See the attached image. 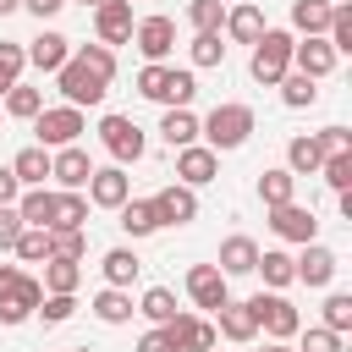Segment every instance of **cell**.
<instances>
[{
	"mask_svg": "<svg viewBox=\"0 0 352 352\" xmlns=\"http://www.w3.org/2000/svg\"><path fill=\"white\" fill-rule=\"evenodd\" d=\"M16 214H22V226H44V231H50L55 192H50V187H28V192H16Z\"/></svg>",
	"mask_w": 352,
	"mask_h": 352,
	"instance_id": "cell-26",
	"label": "cell"
},
{
	"mask_svg": "<svg viewBox=\"0 0 352 352\" xmlns=\"http://www.w3.org/2000/svg\"><path fill=\"white\" fill-rule=\"evenodd\" d=\"M116 214H121V231H126V236H154V231H160V214H154L148 198H126Z\"/></svg>",
	"mask_w": 352,
	"mask_h": 352,
	"instance_id": "cell-27",
	"label": "cell"
},
{
	"mask_svg": "<svg viewBox=\"0 0 352 352\" xmlns=\"http://www.w3.org/2000/svg\"><path fill=\"white\" fill-rule=\"evenodd\" d=\"M126 198H132V176H126L121 165H104V170L88 176V204H99V209H121Z\"/></svg>",
	"mask_w": 352,
	"mask_h": 352,
	"instance_id": "cell-15",
	"label": "cell"
},
{
	"mask_svg": "<svg viewBox=\"0 0 352 352\" xmlns=\"http://www.w3.org/2000/svg\"><path fill=\"white\" fill-rule=\"evenodd\" d=\"M138 314H143V319H154V324H170V319H176V297H170L165 286H148V292H143V302H138Z\"/></svg>",
	"mask_w": 352,
	"mask_h": 352,
	"instance_id": "cell-41",
	"label": "cell"
},
{
	"mask_svg": "<svg viewBox=\"0 0 352 352\" xmlns=\"http://www.w3.org/2000/svg\"><path fill=\"white\" fill-rule=\"evenodd\" d=\"M138 352H170V336H165V324H154V330L138 341Z\"/></svg>",
	"mask_w": 352,
	"mask_h": 352,
	"instance_id": "cell-52",
	"label": "cell"
},
{
	"mask_svg": "<svg viewBox=\"0 0 352 352\" xmlns=\"http://www.w3.org/2000/svg\"><path fill=\"white\" fill-rule=\"evenodd\" d=\"M297 352H341V336L319 324V330H308V336H302V346H297Z\"/></svg>",
	"mask_w": 352,
	"mask_h": 352,
	"instance_id": "cell-49",
	"label": "cell"
},
{
	"mask_svg": "<svg viewBox=\"0 0 352 352\" xmlns=\"http://www.w3.org/2000/svg\"><path fill=\"white\" fill-rule=\"evenodd\" d=\"M270 231H275L280 242H314V236H319V220H314V209H302V204L292 198V204H275V209H270Z\"/></svg>",
	"mask_w": 352,
	"mask_h": 352,
	"instance_id": "cell-12",
	"label": "cell"
},
{
	"mask_svg": "<svg viewBox=\"0 0 352 352\" xmlns=\"http://www.w3.org/2000/svg\"><path fill=\"white\" fill-rule=\"evenodd\" d=\"M77 6H88V11H94V6H104V0H77Z\"/></svg>",
	"mask_w": 352,
	"mask_h": 352,
	"instance_id": "cell-58",
	"label": "cell"
},
{
	"mask_svg": "<svg viewBox=\"0 0 352 352\" xmlns=\"http://www.w3.org/2000/svg\"><path fill=\"white\" fill-rule=\"evenodd\" d=\"M187 297H192L198 308H209V314H214V308L231 297V280H226L214 264H192V270H187Z\"/></svg>",
	"mask_w": 352,
	"mask_h": 352,
	"instance_id": "cell-16",
	"label": "cell"
},
{
	"mask_svg": "<svg viewBox=\"0 0 352 352\" xmlns=\"http://www.w3.org/2000/svg\"><path fill=\"white\" fill-rule=\"evenodd\" d=\"M324 330H336V336L352 330V297H346V292H330V297H324Z\"/></svg>",
	"mask_w": 352,
	"mask_h": 352,
	"instance_id": "cell-45",
	"label": "cell"
},
{
	"mask_svg": "<svg viewBox=\"0 0 352 352\" xmlns=\"http://www.w3.org/2000/svg\"><path fill=\"white\" fill-rule=\"evenodd\" d=\"M165 336H170V352H209L214 346V324L198 314H176L165 324Z\"/></svg>",
	"mask_w": 352,
	"mask_h": 352,
	"instance_id": "cell-17",
	"label": "cell"
},
{
	"mask_svg": "<svg viewBox=\"0 0 352 352\" xmlns=\"http://www.w3.org/2000/svg\"><path fill=\"white\" fill-rule=\"evenodd\" d=\"M248 308H253V319H258V330H264L270 341H292V336L302 330V314H297L280 292H258V297H248Z\"/></svg>",
	"mask_w": 352,
	"mask_h": 352,
	"instance_id": "cell-6",
	"label": "cell"
},
{
	"mask_svg": "<svg viewBox=\"0 0 352 352\" xmlns=\"http://www.w3.org/2000/svg\"><path fill=\"white\" fill-rule=\"evenodd\" d=\"M292 28L297 33H324L330 28V0H292Z\"/></svg>",
	"mask_w": 352,
	"mask_h": 352,
	"instance_id": "cell-35",
	"label": "cell"
},
{
	"mask_svg": "<svg viewBox=\"0 0 352 352\" xmlns=\"http://www.w3.org/2000/svg\"><path fill=\"white\" fill-rule=\"evenodd\" d=\"M319 176H324L336 192H352V148H346V154H324V160H319Z\"/></svg>",
	"mask_w": 352,
	"mask_h": 352,
	"instance_id": "cell-44",
	"label": "cell"
},
{
	"mask_svg": "<svg viewBox=\"0 0 352 352\" xmlns=\"http://www.w3.org/2000/svg\"><path fill=\"white\" fill-rule=\"evenodd\" d=\"M55 88L66 94V104H77V110H82V104H99V99L110 94V77H99L88 60H77V55H72V60L55 72Z\"/></svg>",
	"mask_w": 352,
	"mask_h": 352,
	"instance_id": "cell-4",
	"label": "cell"
},
{
	"mask_svg": "<svg viewBox=\"0 0 352 352\" xmlns=\"http://www.w3.org/2000/svg\"><path fill=\"white\" fill-rule=\"evenodd\" d=\"M214 170H220V154H214L209 143H187V148H176V182L204 187V182H214Z\"/></svg>",
	"mask_w": 352,
	"mask_h": 352,
	"instance_id": "cell-14",
	"label": "cell"
},
{
	"mask_svg": "<svg viewBox=\"0 0 352 352\" xmlns=\"http://www.w3.org/2000/svg\"><path fill=\"white\" fill-rule=\"evenodd\" d=\"M214 314H220V330H214V336H226V341H236V346H248V341L258 336V319H253L248 302H231V297H226Z\"/></svg>",
	"mask_w": 352,
	"mask_h": 352,
	"instance_id": "cell-21",
	"label": "cell"
},
{
	"mask_svg": "<svg viewBox=\"0 0 352 352\" xmlns=\"http://www.w3.org/2000/svg\"><path fill=\"white\" fill-rule=\"evenodd\" d=\"M314 138H319L324 154H346V148H352V132H346V126H324V132H314Z\"/></svg>",
	"mask_w": 352,
	"mask_h": 352,
	"instance_id": "cell-50",
	"label": "cell"
},
{
	"mask_svg": "<svg viewBox=\"0 0 352 352\" xmlns=\"http://www.w3.org/2000/svg\"><path fill=\"white\" fill-rule=\"evenodd\" d=\"M336 60H341V55L330 50V38H324V33H308V38H297V44H292V72H302V77H314V82H319V77H330V72H336Z\"/></svg>",
	"mask_w": 352,
	"mask_h": 352,
	"instance_id": "cell-9",
	"label": "cell"
},
{
	"mask_svg": "<svg viewBox=\"0 0 352 352\" xmlns=\"http://www.w3.org/2000/svg\"><path fill=\"white\" fill-rule=\"evenodd\" d=\"M319 160H324V148H319L314 132H302V138L286 143V170L292 176H319Z\"/></svg>",
	"mask_w": 352,
	"mask_h": 352,
	"instance_id": "cell-24",
	"label": "cell"
},
{
	"mask_svg": "<svg viewBox=\"0 0 352 352\" xmlns=\"http://www.w3.org/2000/svg\"><path fill=\"white\" fill-rule=\"evenodd\" d=\"M138 94L170 110V104H187V99L198 94V77H192V72H176V66H165V60H148V66L138 72Z\"/></svg>",
	"mask_w": 352,
	"mask_h": 352,
	"instance_id": "cell-2",
	"label": "cell"
},
{
	"mask_svg": "<svg viewBox=\"0 0 352 352\" xmlns=\"http://www.w3.org/2000/svg\"><path fill=\"white\" fill-rule=\"evenodd\" d=\"M50 176H55L66 192H82V187H88V176H94V160H88V148H82V143H66V148H55V154H50Z\"/></svg>",
	"mask_w": 352,
	"mask_h": 352,
	"instance_id": "cell-11",
	"label": "cell"
},
{
	"mask_svg": "<svg viewBox=\"0 0 352 352\" xmlns=\"http://www.w3.org/2000/svg\"><path fill=\"white\" fill-rule=\"evenodd\" d=\"M160 138H165L170 148H187V143H198V116H192L187 104H170V110L160 116Z\"/></svg>",
	"mask_w": 352,
	"mask_h": 352,
	"instance_id": "cell-23",
	"label": "cell"
},
{
	"mask_svg": "<svg viewBox=\"0 0 352 352\" xmlns=\"http://www.w3.org/2000/svg\"><path fill=\"white\" fill-rule=\"evenodd\" d=\"M138 308H132V297H126V286H104L99 297H94V319L99 324H126Z\"/></svg>",
	"mask_w": 352,
	"mask_h": 352,
	"instance_id": "cell-29",
	"label": "cell"
},
{
	"mask_svg": "<svg viewBox=\"0 0 352 352\" xmlns=\"http://www.w3.org/2000/svg\"><path fill=\"white\" fill-rule=\"evenodd\" d=\"M44 302V286L33 280V275H11L6 280V292H0V324H22V319H33V308Z\"/></svg>",
	"mask_w": 352,
	"mask_h": 352,
	"instance_id": "cell-8",
	"label": "cell"
},
{
	"mask_svg": "<svg viewBox=\"0 0 352 352\" xmlns=\"http://www.w3.org/2000/svg\"><path fill=\"white\" fill-rule=\"evenodd\" d=\"M220 60H226L220 33H192V66H220Z\"/></svg>",
	"mask_w": 352,
	"mask_h": 352,
	"instance_id": "cell-47",
	"label": "cell"
},
{
	"mask_svg": "<svg viewBox=\"0 0 352 352\" xmlns=\"http://www.w3.org/2000/svg\"><path fill=\"white\" fill-rule=\"evenodd\" d=\"M11 11H22V0H0V16H11Z\"/></svg>",
	"mask_w": 352,
	"mask_h": 352,
	"instance_id": "cell-55",
	"label": "cell"
},
{
	"mask_svg": "<svg viewBox=\"0 0 352 352\" xmlns=\"http://www.w3.org/2000/svg\"><path fill=\"white\" fill-rule=\"evenodd\" d=\"M72 55H77V60H88L99 77H116V50H110V44H99V38H94V44H82V50H72Z\"/></svg>",
	"mask_w": 352,
	"mask_h": 352,
	"instance_id": "cell-48",
	"label": "cell"
},
{
	"mask_svg": "<svg viewBox=\"0 0 352 352\" xmlns=\"http://www.w3.org/2000/svg\"><path fill=\"white\" fill-rule=\"evenodd\" d=\"M66 60H72V38L66 33H38L28 44V66H38V72H60Z\"/></svg>",
	"mask_w": 352,
	"mask_h": 352,
	"instance_id": "cell-22",
	"label": "cell"
},
{
	"mask_svg": "<svg viewBox=\"0 0 352 352\" xmlns=\"http://www.w3.org/2000/svg\"><path fill=\"white\" fill-rule=\"evenodd\" d=\"M11 275H16V270H11V264H0V292H6V280H11Z\"/></svg>",
	"mask_w": 352,
	"mask_h": 352,
	"instance_id": "cell-56",
	"label": "cell"
},
{
	"mask_svg": "<svg viewBox=\"0 0 352 352\" xmlns=\"http://www.w3.org/2000/svg\"><path fill=\"white\" fill-rule=\"evenodd\" d=\"M324 38H330L336 55H352V6H346V0L330 6V28H324Z\"/></svg>",
	"mask_w": 352,
	"mask_h": 352,
	"instance_id": "cell-36",
	"label": "cell"
},
{
	"mask_svg": "<svg viewBox=\"0 0 352 352\" xmlns=\"http://www.w3.org/2000/svg\"><path fill=\"white\" fill-rule=\"evenodd\" d=\"M258 198H264V209H275V204H292V198H297V176H292L286 165L264 170V176H258Z\"/></svg>",
	"mask_w": 352,
	"mask_h": 352,
	"instance_id": "cell-30",
	"label": "cell"
},
{
	"mask_svg": "<svg viewBox=\"0 0 352 352\" xmlns=\"http://www.w3.org/2000/svg\"><path fill=\"white\" fill-rule=\"evenodd\" d=\"M22 66H28V50L22 44H0V94L11 82H22Z\"/></svg>",
	"mask_w": 352,
	"mask_h": 352,
	"instance_id": "cell-46",
	"label": "cell"
},
{
	"mask_svg": "<svg viewBox=\"0 0 352 352\" xmlns=\"http://www.w3.org/2000/svg\"><path fill=\"white\" fill-rule=\"evenodd\" d=\"M264 352H297V346H286V341H270V346H264Z\"/></svg>",
	"mask_w": 352,
	"mask_h": 352,
	"instance_id": "cell-57",
	"label": "cell"
},
{
	"mask_svg": "<svg viewBox=\"0 0 352 352\" xmlns=\"http://www.w3.org/2000/svg\"><path fill=\"white\" fill-rule=\"evenodd\" d=\"M72 352H94V346H72Z\"/></svg>",
	"mask_w": 352,
	"mask_h": 352,
	"instance_id": "cell-59",
	"label": "cell"
},
{
	"mask_svg": "<svg viewBox=\"0 0 352 352\" xmlns=\"http://www.w3.org/2000/svg\"><path fill=\"white\" fill-rule=\"evenodd\" d=\"M292 264H297V280H302V286H330L336 270H341V258H336L324 242H302V258H292Z\"/></svg>",
	"mask_w": 352,
	"mask_h": 352,
	"instance_id": "cell-18",
	"label": "cell"
},
{
	"mask_svg": "<svg viewBox=\"0 0 352 352\" xmlns=\"http://www.w3.org/2000/svg\"><path fill=\"white\" fill-rule=\"evenodd\" d=\"M44 324H66L72 314H77V292H44V302L33 308Z\"/></svg>",
	"mask_w": 352,
	"mask_h": 352,
	"instance_id": "cell-42",
	"label": "cell"
},
{
	"mask_svg": "<svg viewBox=\"0 0 352 352\" xmlns=\"http://www.w3.org/2000/svg\"><path fill=\"white\" fill-rule=\"evenodd\" d=\"M253 275H264V286H292L297 280V264H292V253L286 248H270V253H258V264H253Z\"/></svg>",
	"mask_w": 352,
	"mask_h": 352,
	"instance_id": "cell-28",
	"label": "cell"
},
{
	"mask_svg": "<svg viewBox=\"0 0 352 352\" xmlns=\"http://www.w3.org/2000/svg\"><path fill=\"white\" fill-rule=\"evenodd\" d=\"M22 236V214H16V204H0V248H11Z\"/></svg>",
	"mask_w": 352,
	"mask_h": 352,
	"instance_id": "cell-51",
	"label": "cell"
},
{
	"mask_svg": "<svg viewBox=\"0 0 352 352\" xmlns=\"http://www.w3.org/2000/svg\"><path fill=\"white\" fill-rule=\"evenodd\" d=\"M16 192H22V182L11 176V165H0V204H16Z\"/></svg>",
	"mask_w": 352,
	"mask_h": 352,
	"instance_id": "cell-53",
	"label": "cell"
},
{
	"mask_svg": "<svg viewBox=\"0 0 352 352\" xmlns=\"http://www.w3.org/2000/svg\"><path fill=\"white\" fill-rule=\"evenodd\" d=\"M11 253H16L22 264H38V258H50V231H44V226H22V236L11 242Z\"/></svg>",
	"mask_w": 352,
	"mask_h": 352,
	"instance_id": "cell-39",
	"label": "cell"
},
{
	"mask_svg": "<svg viewBox=\"0 0 352 352\" xmlns=\"http://www.w3.org/2000/svg\"><path fill=\"white\" fill-rule=\"evenodd\" d=\"M148 204H154L160 226H187V220H198V187H187V182H170V187H160Z\"/></svg>",
	"mask_w": 352,
	"mask_h": 352,
	"instance_id": "cell-10",
	"label": "cell"
},
{
	"mask_svg": "<svg viewBox=\"0 0 352 352\" xmlns=\"http://www.w3.org/2000/svg\"><path fill=\"white\" fill-rule=\"evenodd\" d=\"M187 22H192V33H220L226 0H192V6H187Z\"/></svg>",
	"mask_w": 352,
	"mask_h": 352,
	"instance_id": "cell-43",
	"label": "cell"
},
{
	"mask_svg": "<svg viewBox=\"0 0 352 352\" xmlns=\"http://www.w3.org/2000/svg\"><path fill=\"white\" fill-rule=\"evenodd\" d=\"M82 253H88V236H82V226L50 231V258H77V264H82Z\"/></svg>",
	"mask_w": 352,
	"mask_h": 352,
	"instance_id": "cell-40",
	"label": "cell"
},
{
	"mask_svg": "<svg viewBox=\"0 0 352 352\" xmlns=\"http://www.w3.org/2000/svg\"><path fill=\"white\" fill-rule=\"evenodd\" d=\"M99 143H104V154H110L116 165H138L143 148H148V138H143V126H138L132 116H104V121H99Z\"/></svg>",
	"mask_w": 352,
	"mask_h": 352,
	"instance_id": "cell-5",
	"label": "cell"
},
{
	"mask_svg": "<svg viewBox=\"0 0 352 352\" xmlns=\"http://www.w3.org/2000/svg\"><path fill=\"white\" fill-rule=\"evenodd\" d=\"M209 352H214V346H209Z\"/></svg>",
	"mask_w": 352,
	"mask_h": 352,
	"instance_id": "cell-60",
	"label": "cell"
},
{
	"mask_svg": "<svg viewBox=\"0 0 352 352\" xmlns=\"http://www.w3.org/2000/svg\"><path fill=\"white\" fill-rule=\"evenodd\" d=\"M132 38H138L143 60H165L176 50V22L170 16H143V22H132Z\"/></svg>",
	"mask_w": 352,
	"mask_h": 352,
	"instance_id": "cell-13",
	"label": "cell"
},
{
	"mask_svg": "<svg viewBox=\"0 0 352 352\" xmlns=\"http://www.w3.org/2000/svg\"><path fill=\"white\" fill-rule=\"evenodd\" d=\"M33 132H38V148H66V143H77L88 132V121H82L77 104H55V110L33 116Z\"/></svg>",
	"mask_w": 352,
	"mask_h": 352,
	"instance_id": "cell-7",
	"label": "cell"
},
{
	"mask_svg": "<svg viewBox=\"0 0 352 352\" xmlns=\"http://www.w3.org/2000/svg\"><path fill=\"white\" fill-rule=\"evenodd\" d=\"M99 270H104V286H132V280H138V270H143V258H138L132 248H110Z\"/></svg>",
	"mask_w": 352,
	"mask_h": 352,
	"instance_id": "cell-31",
	"label": "cell"
},
{
	"mask_svg": "<svg viewBox=\"0 0 352 352\" xmlns=\"http://www.w3.org/2000/svg\"><path fill=\"white\" fill-rule=\"evenodd\" d=\"M38 110H44V94H38V88H28V82H11V88H6V116L33 121Z\"/></svg>",
	"mask_w": 352,
	"mask_h": 352,
	"instance_id": "cell-37",
	"label": "cell"
},
{
	"mask_svg": "<svg viewBox=\"0 0 352 352\" xmlns=\"http://www.w3.org/2000/svg\"><path fill=\"white\" fill-rule=\"evenodd\" d=\"M22 6H28V11H33V16H38V22H44V16H55V11H60V6H66V0H22Z\"/></svg>",
	"mask_w": 352,
	"mask_h": 352,
	"instance_id": "cell-54",
	"label": "cell"
},
{
	"mask_svg": "<svg viewBox=\"0 0 352 352\" xmlns=\"http://www.w3.org/2000/svg\"><path fill=\"white\" fill-rule=\"evenodd\" d=\"M66 226H88V198H82V192H55L50 231H66Z\"/></svg>",
	"mask_w": 352,
	"mask_h": 352,
	"instance_id": "cell-34",
	"label": "cell"
},
{
	"mask_svg": "<svg viewBox=\"0 0 352 352\" xmlns=\"http://www.w3.org/2000/svg\"><path fill=\"white\" fill-rule=\"evenodd\" d=\"M275 88H280V99H286L292 110H308V104L319 99V88H314V77H302V72H286V77H280Z\"/></svg>",
	"mask_w": 352,
	"mask_h": 352,
	"instance_id": "cell-38",
	"label": "cell"
},
{
	"mask_svg": "<svg viewBox=\"0 0 352 352\" xmlns=\"http://www.w3.org/2000/svg\"><path fill=\"white\" fill-rule=\"evenodd\" d=\"M94 33H99V44H126L132 38V0L94 6Z\"/></svg>",
	"mask_w": 352,
	"mask_h": 352,
	"instance_id": "cell-19",
	"label": "cell"
},
{
	"mask_svg": "<svg viewBox=\"0 0 352 352\" xmlns=\"http://www.w3.org/2000/svg\"><path fill=\"white\" fill-rule=\"evenodd\" d=\"M253 126H258V121H253V110H248V104H214V110L198 121V132L209 138V148H214V154L242 148V143L253 138Z\"/></svg>",
	"mask_w": 352,
	"mask_h": 352,
	"instance_id": "cell-3",
	"label": "cell"
},
{
	"mask_svg": "<svg viewBox=\"0 0 352 352\" xmlns=\"http://www.w3.org/2000/svg\"><path fill=\"white\" fill-rule=\"evenodd\" d=\"M226 33H231L236 44H253V38L264 33V11H258V6H231V11H226Z\"/></svg>",
	"mask_w": 352,
	"mask_h": 352,
	"instance_id": "cell-32",
	"label": "cell"
},
{
	"mask_svg": "<svg viewBox=\"0 0 352 352\" xmlns=\"http://www.w3.org/2000/svg\"><path fill=\"white\" fill-rule=\"evenodd\" d=\"M44 292H77L82 286V264L77 258H44Z\"/></svg>",
	"mask_w": 352,
	"mask_h": 352,
	"instance_id": "cell-33",
	"label": "cell"
},
{
	"mask_svg": "<svg viewBox=\"0 0 352 352\" xmlns=\"http://www.w3.org/2000/svg\"><path fill=\"white\" fill-rule=\"evenodd\" d=\"M253 264H258V242L253 236H226L220 242V258H214V270L231 280V275H253Z\"/></svg>",
	"mask_w": 352,
	"mask_h": 352,
	"instance_id": "cell-20",
	"label": "cell"
},
{
	"mask_svg": "<svg viewBox=\"0 0 352 352\" xmlns=\"http://www.w3.org/2000/svg\"><path fill=\"white\" fill-rule=\"evenodd\" d=\"M11 176L22 182V187H44V176H50V148H38V143H28L16 160H11Z\"/></svg>",
	"mask_w": 352,
	"mask_h": 352,
	"instance_id": "cell-25",
	"label": "cell"
},
{
	"mask_svg": "<svg viewBox=\"0 0 352 352\" xmlns=\"http://www.w3.org/2000/svg\"><path fill=\"white\" fill-rule=\"evenodd\" d=\"M292 33L286 28H264L258 38H253V60H248V72H253V82H264V88H275L286 72H292Z\"/></svg>",
	"mask_w": 352,
	"mask_h": 352,
	"instance_id": "cell-1",
	"label": "cell"
}]
</instances>
